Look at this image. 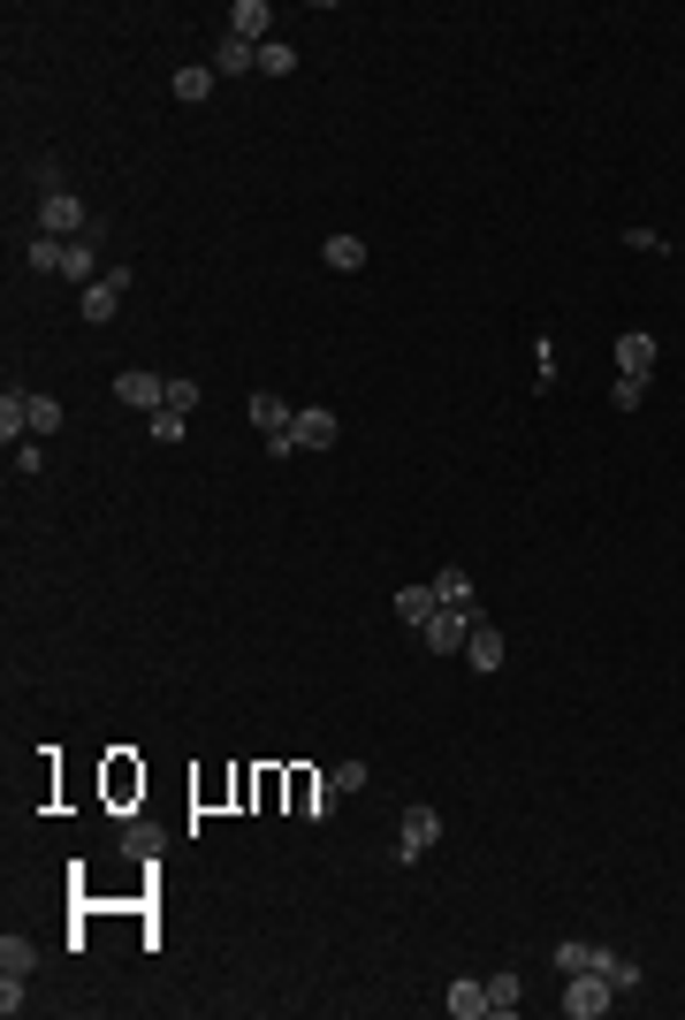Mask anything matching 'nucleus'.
<instances>
[{
	"instance_id": "obj_5",
	"label": "nucleus",
	"mask_w": 685,
	"mask_h": 1020,
	"mask_svg": "<svg viewBox=\"0 0 685 1020\" xmlns=\"http://www.w3.org/2000/svg\"><path fill=\"white\" fill-rule=\"evenodd\" d=\"M609 1006H617V990H609V983H602L594 967H579V975H564V1013H571V1020H602V1013H609Z\"/></svg>"
},
{
	"instance_id": "obj_12",
	"label": "nucleus",
	"mask_w": 685,
	"mask_h": 1020,
	"mask_svg": "<svg viewBox=\"0 0 685 1020\" xmlns=\"http://www.w3.org/2000/svg\"><path fill=\"white\" fill-rule=\"evenodd\" d=\"M465 663H473L480 679H496V671H503V633H496V617H480V625H473V640H465Z\"/></svg>"
},
{
	"instance_id": "obj_6",
	"label": "nucleus",
	"mask_w": 685,
	"mask_h": 1020,
	"mask_svg": "<svg viewBox=\"0 0 685 1020\" xmlns=\"http://www.w3.org/2000/svg\"><path fill=\"white\" fill-rule=\"evenodd\" d=\"M434 846H442V815H434L427 800H411V808H404V838H396V860H427Z\"/></svg>"
},
{
	"instance_id": "obj_27",
	"label": "nucleus",
	"mask_w": 685,
	"mask_h": 1020,
	"mask_svg": "<svg viewBox=\"0 0 685 1020\" xmlns=\"http://www.w3.org/2000/svg\"><path fill=\"white\" fill-rule=\"evenodd\" d=\"M648 389H655V381H632V373H617L609 404H617V412H640V404H648Z\"/></svg>"
},
{
	"instance_id": "obj_20",
	"label": "nucleus",
	"mask_w": 685,
	"mask_h": 1020,
	"mask_svg": "<svg viewBox=\"0 0 685 1020\" xmlns=\"http://www.w3.org/2000/svg\"><path fill=\"white\" fill-rule=\"evenodd\" d=\"M31 967H38V944L8 929V937H0V975H31Z\"/></svg>"
},
{
	"instance_id": "obj_23",
	"label": "nucleus",
	"mask_w": 685,
	"mask_h": 1020,
	"mask_svg": "<svg viewBox=\"0 0 685 1020\" xmlns=\"http://www.w3.org/2000/svg\"><path fill=\"white\" fill-rule=\"evenodd\" d=\"M290 69H298V46L290 38H267L259 46V77H290Z\"/></svg>"
},
{
	"instance_id": "obj_22",
	"label": "nucleus",
	"mask_w": 685,
	"mask_h": 1020,
	"mask_svg": "<svg viewBox=\"0 0 685 1020\" xmlns=\"http://www.w3.org/2000/svg\"><path fill=\"white\" fill-rule=\"evenodd\" d=\"M61 252H69L61 236H31V244H23V259H31V275H61Z\"/></svg>"
},
{
	"instance_id": "obj_33",
	"label": "nucleus",
	"mask_w": 685,
	"mask_h": 1020,
	"mask_svg": "<svg viewBox=\"0 0 685 1020\" xmlns=\"http://www.w3.org/2000/svg\"><path fill=\"white\" fill-rule=\"evenodd\" d=\"M123 853H146V860H153V853H161V838H153V831H123Z\"/></svg>"
},
{
	"instance_id": "obj_25",
	"label": "nucleus",
	"mask_w": 685,
	"mask_h": 1020,
	"mask_svg": "<svg viewBox=\"0 0 685 1020\" xmlns=\"http://www.w3.org/2000/svg\"><path fill=\"white\" fill-rule=\"evenodd\" d=\"M434 594H442V602H480V594H473V579H465L457 564H442V571H434Z\"/></svg>"
},
{
	"instance_id": "obj_29",
	"label": "nucleus",
	"mask_w": 685,
	"mask_h": 1020,
	"mask_svg": "<svg viewBox=\"0 0 685 1020\" xmlns=\"http://www.w3.org/2000/svg\"><path fill=\"white\" fill-rule=\"evenodd\" d=\"M328 785H336V792H358V785H365V762H336Z\"/></svg>"
},
{
	"instance_id": "obj_2",
	"label": "nucleus",
	"mask_w": 685,
	"mask_h": 1020,
	"mask_svg": "<svg viewBox=\"0 0 685 1020\" xmlns=\"http://www.w3.org/2000/svg\"><path fill=\"white\" fill-rule=\"evenodd\" d=\"M252 427H259V442H267V457H298V434H290V419H298V404H282L275 389H252Z\"/></svg>"
},
{
	"instance_id": "obj_28",
	"label": "nucleus",
	"mask_w": 685,
	"mask_h": 1020,
	"mask_svg": "<svg viewBox=\"0 0 685 1020\" xmlns=\"http://www.w3.org/2000/svg\"><path fill=\"white\" fill-rule=\"evenodd\" d=\"M169 412H198V381L190 373H169Z\"/></svg>"
},
{
	"instance_id": "obj_14",
	"label": "nucleus",
	"mask_w": 685,
	"mask_h": 1020,
	"mask_svg": "<svg viewBox=\"0 0 685 1020\" xmlns=\"http://www.w3.org/2000/svg\"><path fill=\"white\" fill-rule=\"evenodd\" d=\"M0 442H31V389H0Z\"/></svg>"
},
{
	"instance_id": "obj_16",
	"label": "nucleus",
	"mask_w": 685,
	"mask_h": 1020,
	"mask_svg": "<svg viewBox=\"0 0 685 1020\" xmlns=\"http://www.w3.org/2000/svg\"><path fill=\"white\" fill-rule=\"evenodd\" d=\"M252 69H259V46H244V38L221 31V46H213V77H252Z\"/></svg>"
},
{
	"instance_id": "obj_21",
	"label": "nucleus",
	"mask_w": 685,
	"mask_h": 1020,
	"mask_svg": "<svg viewBox=\"0 0 685 1020\" xmlns=\"http://www.w3.org/2000/svg\"><path fill=\"white\" fill-rule=\"evenodd\" d=\"M169 92L183 100V107H198V100L213 92V69H198V61H190V69H175V77H169Z\"/></svg>"
},
{
	"instance_id": "obj_10",
	"label": "nucleus",
	"mask_w": 685,
	"mask_h": 1020,
	"mask_svg": "<svg viewBox=\"0 0 685 1020\" xmlns=\"http://www.w3.org/2000/svg\"><path fill=\"white\" fill-rule=\"evenodd\" d=\"M587 967L625 998V990H640V960H625V952H609V944H587Z\"/></svg>"
},
{
	"instance_id": "obj_32",
	"label": "nucleus",
	"mask_w": 685,
	"mask_h": 1020,
	"mask_svg": "<svg viewBox=\"0 0 685 1020\" xmlns=\"http://www.w3.org/2000/svg\"><path fill=\"white\" fill-rule=\"evenodd\" d=\"M625 244H632V252H671V244H663V229H625Z\"/></svg>"
},
{
	"instance_id": "obj_9",
	"label": "nucleus",
	"mask_w": 685,
	"mask_h": 1020,
	"mask_svg": "<svg viewBox=\"0 0 685 1020\" xmlns=\"http://www.w3.org/2000/svg\"><path fill=\"white\" fill-rule=\"evenodd\" d=\"M290 434H298V450H336L342 419H336V412H328V404H305V412L290 419Z\"/></svg>"
},
{
	"instance_id": "obj_7",
	"label": "nucleus",
	"mask_w": 685,
	"mask_h": 1020,
	"mask_svg": "<svg viewBox=\"0 0 685 1020\" xmlns=\"http://www.w3.org/2000/svg\"><path fill=\"white\" fill-rule=\"evenodd\" d=\"M115 404H130V412H146V419H153V412L169 404V381H161V373H146V366H123V373H115Z\"/></svg>"
},
{
	"instance_id": "obj_26",
	"label": "nucleus",
	"mask_w": 685,
	"mask_h": 1020,
	"mask_svg": "<svg viewBox=\"0 0 685 1020\" xmlns=\"http://www.w3.org/2000/svg\"><path fill=\"white\" fill-rule=\"evenodd\" d=\"M146 427H153V442H183V434H190V412H169V404H161Z\"/></svg>"
},
{
	"instance_id": "obj_19",
	"label": "nucleus",
	"mask_w": 685,
	"mask_h": 1020,
	"mask_svg": "<svg viewBox=\"0 0 685 1020\" xmlns=\"http://www.w3.org/2000/svg\"><path fill=\"white\" fill-rule=\"evenodd\" d=\"M321 259H328L336 275H358V267H365V236H328V244H321Z\"/></svg>"
},
{
	"instance_id": "obj_15",
	"label": "nucleus",
	"mask_w": 685,
	"mask_h": 1020,
	"mask_svg": "<svg viewBox=\"0 0 685 1020\" xmlns=\"http://www.w3.org/2000/svg\"><path fill=\"white\" fill-rule=\"evenodd\" d=\"M61 275H69V282H77V290H92V282H100V275H107V267H100V244H92V236H77V244H69V252H61Z\"/></svg>"
},
{
	"instance_id": "obj_18",
	"label": "nucleus",
	"mask_w": 685,
	"mask_h": 1020,
	"mask_svg": "<svg viewBox=\"0 0 685 1020\" xmlns=\"http://www.w3.org/2000/svg\"><path fill=\"white\" fill-rule=\"evenodd\" d=\"M518 1006H525V983H518L511 967H496V975H488V1013H496V1020H511Z\"/></svg>"
},
{
	"instance_id": "obj_3",
	"label": "nucleus",
	"mask_w": 685,
	"mask_h": 1020,
	"mask_svg": "<svg viewBox=\"0 0 685 1020\" xmlns=\"http://www.w3.org/2000/svg\"><path fill=\"white\" fill-rule=\"evenodd\" d=\"M92 206L77 198V190H46V206H38V236H61V244H77V236H92Z\"/></svg>"
},
{
	"instance_id": "obj_13",
	"label": "nucleus",
	"mask_w": 685,
	"mask_h": 1020,
	"mask_svg": "<svg viewBox=\"0 0 685 1020\" xmlns=\"http://www.w3.org/2000/svg\"><path fill=\"white\" fill-rule=\"evenodd\" d=\"M267 23H275L267 0H236L229 8V38H244V46H267Z\"/></svg>"
},
{
	"instance_id": "obj_30",
	"label": "nucleus",
	"mask_w": 685,
	"mask_h": 1020,
	"mask_svg": "<svg viewBox=\"0 0 685 1020\" xmlns=\"http://www.w3.org/2000/svg\"><path fill=\"white\" fill-rule=\"evenodd\" d=\"M8 457H15V473H23V480H31V473H38V465H46V450H38V442H15V450H8Z\"/></svg>"
},
{
	"instance_id": "obj_31",
	"label": "nucleus",
	"mask_w": 685,
	"mask_h": 1020,
	"mask_svg": "<svg viewBox=\"0 0 685 1020\" xmlns=\"http://www.w3.org/2000/svg\"><path fill=\"white\" fill-rule=\"evenodd\" d=\"M0 1013H8V1020L23 1013V975H0Z\"/></svg>"
},
{
	"instance_id": "obj_17",
	"label": "nucleus",
	"mask_w": 685,
	"mask_h": 1020,
	"mask_svg": "<svg viewBox=\"0 0 685 1020\" xmlns=\"http://www.w3.org/2000/svg\"><path fill=\"white\" fill-rule=\"evenodd\" d=\"M434 610H442V594H434V579H419V587H404V594H396V617H404L411 633H419V625H427Z\"/></svg>"
},
{
	"instance_id": "obj_4",
	"label": "nucleus",
	"mask_w": 685,
	"mask_h": 1020,
	"mask_svg": "<svg viewBox=\"0 0 685 1020\" xmlns=\"http://www.w3.org/2000/svg\"><path fill=\"white\" fill-rule=\"evenodd\" d=\"M130 282H138V267H107V275H100V282L77 298V313H84L92 328H107V321H115V305L130 298Z\"/></svg>"
},
{
	"instance_id": "obj_8",
	"label": "nucleus",
	"mask_w": 685,
	"mask_h": 1020,
	"mask_svg": "<svg viewBox=\"0 0 685 1020\" xmlns=\"http://www.w3.org/2000/svg\"><path fill=\"white\" fill-rule=\"evenodd\" d=\"M655 366H663V343L648 336V328H625V336H617V373H632V381H655Z\"/></svg>"
},
{
	"instance_id": "obj_11",
	"label": "nucleus",
	"mask_w": 685,
	"mask_h": 1020,
	"mask_svg": "<svg viewBox=\"0 0 685 1020\" xmlns=\"http://www.w3.org/2000/svg\"><path fill=\"white\" fill-rule=\"evenodd\" d=\"M442 1006H450V1020H488V975H457L442 990Z\"/></svg>"
},
{
	"instance_id": "obj_1",
	"label": "nucleus",
	"mask_w": 685,
	"mask_h": 1020,
	"mask_svg": "<svg viewBox=\"0 0 685 1020\" xmlns=\"http://www.w3.org/2000/svg\"><path fill=\"white\" fill-rule=\"evenodd\" d=\"M480 617H488V602H442V610L419 625V648H427V656H465V640H473Z\"/></svg>"
},
{
	"instance_id": "obj_24",
	"label": "nucleus",
	"mask_w": 685,
	"mask_h": 1020,
	"mask_svg": "<svg viewBox=\"0 0 685 1020\" xmlns=\"http://www.w3.org/2000/svg\"><path fill=\"white\" fill-rule=\"evenodd\" d=\"M46 434H61V404L54 396H31V442H46Z\"/></svg>"
}]
</instances>
